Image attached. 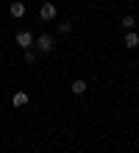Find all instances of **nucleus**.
Here are the masks:
<instances>
[{
  "label": "nucleus",
  "mask_w": 139,
  "mask_h": 153,
  "mask_svg": "<svg viewBox=\"0 0 139 153\" xmlns=\"http://www.w3.org/2000/svg\"><path fill=\"white\" fill-rule=\"evenodd\" d=\"M25 53V61H28V64H33V61H36V53L33 50H22Z\"/></svg>",
  "instance_id": "9d476101"
},
{
  "label": "nucleus",
  "mask_w": 139,
  "mask_h": 153,
  "mask_svg": "<svg viewBox=\"0 0 139 153\" xmlns=\"http://www.w3.org/2000/svg\"><path fill=\"white\" fill-rule=\"evenodd\" d=\"M86 89H89L86 81H83V78H75V81H72V86H70V92H72V95H83Z\"/></svg>",
  "instance_id": "423d86ee"
},
{
  "label": "nucleus",
  "mask_w": 139,
  "mask_h": 153,
  "mask_svg": "<svg viewBox=\"0 0 139 153\" xmlns=\"http://www.w3.org/2000/svg\"><path fill=\"white\" fill-rule=\"evenodd\" d=\"M120 25H123L125 31H134V25H136V17H134V14H125L123 20H120Z\"/></svg>",
  "instance_id": "6e6552de"
},
{
  "label": "nucleus",
  "mask_w": 139,
  "mask_h": 153,
  "mask_svg": "<svg viewBox=\"0 0 139 153\" xmlns=\"http://www.w3.org/2000/svg\"><path fill=\"white\" fill-rule=\"evenodd\" d=\"M33 45L39 48V53H50V50L56 48V42H53L50 33H42V36H36V39H33Z\"/></svg>",
  "instance_id": "f257e3e1"
},
{
  "label": "nucleus",
  "mask_w": 139,
  "mask_h": 153,
  "mask_svg": "<svg viewBox=\"0 0 139 153\" xmlns=\"http://www.w3.org/2000/svg\"><path fill=\"white\" fill-rule=\"evenodd\" d=\"M8 11H11V17H25V11H28V6L22 3V0H11V6H8Z\"/></svg>",
  "instance_id": "20e7f679"
},
{
  "label": "nucleus",
  "mask_w": 139,
  "mask_h": 153,
  "mask_svg": "<svg viewBox=\"0 0 139 153\" xmlns=\"http://www.w3.org/2000/svg\"><path fill=\"white\" fill-rule=\"evenodd\" d=\"M72 31V22H59V33H70Z\"/></svg>",
  "instance_id": "1a4fd4ad"
},
{
  "label": "nucleus",
  "mask_w": 139,
  "mask_h": 153,
  "mask_svg": "<svg viewBox=\"0 0 139 153\" xmlns=\"http://www.w3.org/2000/svg\"><path fill=\"white\" fill-rule=\"evenodd\" d=\"M28 100H31V97H28V92H22V89H20V92H14L11 106H14V109H25V106H28Z\"/></svg>",
  "instance_id": "39448f33"
},
{
  "label": "nucleus",
  "mask_w": 139,
  "mask_h": 153,
  "mask_svg": "<svg viewBox=\"0 0 139 153\" xmlns=\"http://www.w3.org/2000/svg\"><path fill=\"white\" fill-rule=\"evenodd\" d=\"M125 48H139V33L136 31H125Z\"/></svg>",
  "instance_id": "0eeeda50"
},
{
  "label": "nucleus",
  "mask_w": 139,
  "mask_h": 153,
  "mask_svg": "<svg viewBox=\"0 0 139 153\" xmlns=\"http://www.w3.org/2000/svg\"><path fill=\"white\" fill-rule=\"evenodd\" d=\"M56 14H59V8H56L53 3H42V6H39V20H42V22L56 20Z\"/></svg>",
  "instance_id": "7ed1b4c3"
},
{
  "label": "nucleus",
  "mask_w": 139,
  "mask_h": 153,
  "mask_svg": "<svg viewBox=\"0 0 139 153\" xmlns=\"http://www.w3.org/2000/svg\"><path fill=\"white\" fill-rule=\"evenodd\" d=\"M14 39H17V45H20L22 50H31V48H33V39H36V36H33L31 31H17V36H14Z\"/></svg>",
  "instance_id": "f03ea898"
}]
</instances>
